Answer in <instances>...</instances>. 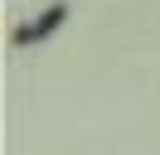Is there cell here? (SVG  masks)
<instances>
[{
  "label": "cell",
  "mask_w": 160,
  "mask_h": 155,
  "mask_svg": "<svg viewBox=\"0 0 160 155\" xmlns=\"http://www.w3.org/2000/svg\"><path fill=\"white\" fill-rule=\"evenodd\" d=\"M63 19H68V10H63V5H53V10H44V15L34 19V24H24V29H15V44H34V39H44V34H49V29H58Z\"/></svg>",
  "instance_id": "6da1fadb"
}]
</instances>
